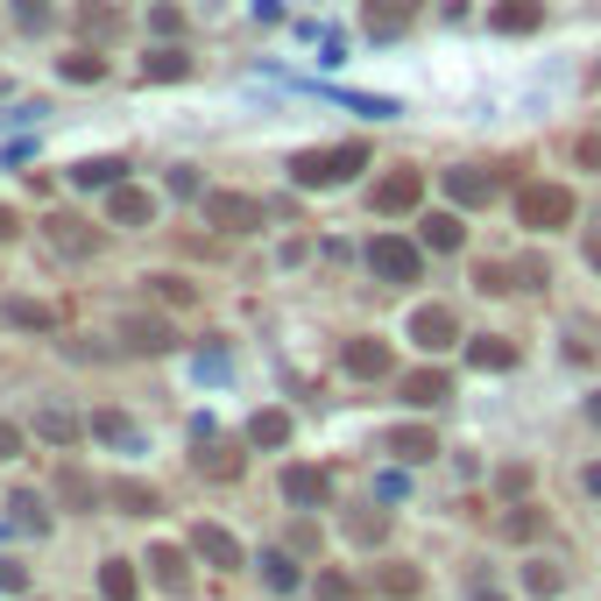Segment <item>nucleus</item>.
Wrapping results in <instances>:
<instances>
[{
    "mask_svg": "<svg viewBox=\"0 0 601 601\" xmlns=\"http://www.w3.org/2000/svg\"><path fill=\"white\" fill-rule=\"evenodd\" d=\"M354 170H368V142H333V149H298L290 157V184L298 191H333Z\"/></svg>",
    "mask_w": 601,
    "mask_h": 601,
    "instance_id": "f257e3e1",
    "label": "nucleus"
},
{
    "mask_svg": "<svg viewBox=\"0 0 601 601\" xmlns=\"http://www.w3.org/2000/svg\"><path fill=\"white\" fill-rule=\"evenodd\" d=\"M517 227H531V234H559V227H573V184H552V178L517 184Z\"/></svg>",
    "mask_w": 601,
    "mask_h": 601,
    "instance_id": "f03ea898",
    "label": "nucleus"
},
{
    "mask_svg": "<svg viewBox=\"0 0 601 601\" xmlns=\"http://www.w3.org/2000/svg\"><path fill=\"white\" fill-rule=\"evenodd\" d=\"M368 269H375L382 283H418L424 277V248L403 241V234H375L368 241Z\"/></svg>",
    "mask_w": 601,
    "mask_h": 601,
    "instance_id": "7ed1b4c3",
    "label": "nucleus"
},
{
    "mask_svg": "<svg viewBox=\"0 0 601 601\" xmlns=\"http://www.w3.org/2000/svg\"><path fill=\"white\" fill-rule=\"evenodd\" d=\"M206 227L256 234V227H262V199H248V191H206Z\"/></svg>",
    "mask_w": 601,
    "mask_h": 601,
    "instance_id": "20e7f679",
    "label": "nucleus"
},
{
    "mask_svg": "<svg viewBox=\"0 0 601 601\" xmlns=\"http://www.w3.org/2000/svg\"><path fill=\"white\" fill-rule=\"evenodd\" d=\"M411 340L424 347V354L460 347V312H453V304H418V312H411Z\"/></svg>",
    "mask_w": 601,
    "mask_h": 601,
    "instance_id": "39448f33",
    "label": "nucleus"
},
{
    "mask_svg": "<svg viewBox=\"0 0 601 601\" xmlns=\"http://www.w3.org/2000/svg\"><path fill=\"white\" fill-rule=\"evenodd\" d=\"M495 191H502V178H495V170H481V163H460V170H445V199H453L460 212H474V206H495Z\"/></svg>",
    "mask_w": 601,
    "mask_h": 601,
    "instance_id": "423d86ee",
    "label": "nucleus"
},
{
    "mask_svg": "<svg viewBox=\"0 0 601 601\" xmlns=\"http://www.w3.org/2000/svg\"><path fill=\"white\" fill-rule=\"evenodd\" d=\"M340 368H347L354 382H382V375L397 368V354H390V340L361 333V340H347V347H340Z\"/></svg>",
    "mask_w": 601,
    "mask_h": 601,
    "instance_id": "0eeeda50",
    "label": "nucleus"
},
{
    "mask_svg": "<svg viewBox=\"0 0 601 601\" xmlns=\"http://www.w3.org/2000/svg\"><path fill=\"white\" fill-rule=\"evenodd\" d=\"M283 502H298V510H325V502H333V474L325 468H283Z\"/></svg>",
    "mask_w": 601,
    "mask_h": 601,
    "instance_id": "6e6552de",
    "label": "nucleus"
},
{
    "mask_svg": "<svg viewBox=\"0 0 601 601\" xmlns=\"http://www.w3.org/2000/svg\"><path fill=\"white\" fill-rule=\"evenodd\" d=\"M418 199H424V178H418V170H390L368 206H375L382 220H397V212H418Z\"/></svg>",
    "mask_w": 601,
    "mask_h": 601,
    "instance_id": "1a4fd4ad",
    "label": "nucleus"
},
{
    "mask_svg": "<svg viewBox=\"0 0 601 601\" xmlns=\"http://www.w3.org/2000/svg\"><path fill=\"white\" fill-rule=\"evenodd\" d=\"M191 552L206 559V567H220V573H234V567H248V552H241V538L234 531H220V523H199L191 531Z\"/></svg>",
    "mask_w": 601,
    "mask_h": 601,
    "instance_id": "9d476101",
    "label": "nucleus"
},
{
    "mask_svg": "<svg viewBox=\"0 0 601 601\" xmlns=\"http://www.w3.org/2000/svg\"><path fill=\"white\" fill-rule=\"evenodd\" d=\"M43 234H50L57 256H71V262H86L92 248H100V234H92L86 220H71V212H50V220H43Z\"/></svg>",
    "mask_w": 601,
    "mask_h": 601,
    "instance_id": "9b49d317",
    "label": "nucleus"
},
{
    "mask_svg": "<svg viewBox=\"0 0 601 601\" xmlns=\"http://www.w3.org/2000/svg\"><path fill=\"white\" fill-rule=\"evenodd\" d=\"M107 220L113 227H149V220H157V199H149L142 184H113L107 191Z\"/></svg>",
    "mask_w": 601,
    "mask_h": 601,
    "instance_id": "f8f14e48",
    "label": "nucleus"
},
{
    "mask_svg": "<svg viewBox=\"0 0 601 601\" xmlns=\"http://www.w3.org/2000/svg\"><path fill=\"white\" fill-rule=\"evenodd\" d=\"M191 559H199V552H178V545H157V552H149V580H157V588H163V594H184V588H191Z\"/></svg>",
    "mask_w": 601,
    "mask_h": 601,
    "instance_id": "ddd939ff",
    "label": "nucleus"
},
{
    "mask_svg": "<svg viewBox=\"0 0 601 601\" xmlns=\"http://www.w3.org/2000/svg\"><path fill=\"white\" fill-rule=\"evenodd\" d=\"M445 397H453V375H445V368H418V375H403V403H411V411H439Z\"/></svg>",
    "mask_w": 601,
    "mask_h": 601,
    "instance_id": "4468645a",
    "label": "nucleus"
},
{
    "mask_svg": "<svg viewBox=\"0 0 601 601\" xmlns=\"http://www.w3.org/2000/svg\"><path fill=\"white\" fill-rule=\"evenodd\" d=\"M121 340L134 347V354H163V347H178V333H170V319H149V312L121 319Z\"/></svg>",
    "mask_w": 601,
    "mask_h": 601,
    "instance_id": "2eb2a0df",
    "label": "nucleus"
},
{
    "mask_svg": "<svg viewBox=\"0 0 601 601\" xmlns=\"http://www.w3.org/2000/svg\"><path fill=\"white\" fill-rule=\"evenodd\" d=\"M382 445H390L403 468H418V460H432V453H439V432H432V424H397V432L382 439Z\"/></svg>",
    "mask_w": 601,
    "mask_h": 601,
    "instance_id": "dca6fc26",
    "label": "nucleus"
},
{
    "mask_svg": "<svg viewBox=\"0 0 601 601\" xmlns=\"http://www.w3.org/2000/svg\"><path fill=\"white\" fill-rule=\"evenodd\" d=\"M468 368H481V375H502V368H517V340L474 333V340H468Z\"/></svg>",
    "mask_w": 601,
    "mask_h": 601,
    "instance_id": "f3484780",
    "label": "nucleus"
},
{
    "mask_svg": "<svg viewBox=\"0 0 601 601\" xmlns=\"http://www.w3.org/2000/svg\"><path fill=\"white\" fill-rule=\"evenodd\" d=\"M411 14H418V0H368V36L390 43V36L411 29Z\"/></svg>",
    "mask_w": 601,
    "mask_h": 601,
    "instance_id": "a211bd4d",
    "label": "nucleus"
},
{
    "mask_svg": "<svg viewBox=\"0 0 601 601\" xmlns=\"http://www.w3.org/2000/svg\"><path fill=\"white\" fill-rule=\"evenodd\" d=\"M86 439H100V445H121V453H142V432L121 418V411H92L86 418Z\"/></svg>",
    "mask_w": 601,
    "mask_h": 601,
    "instance_id": "6ab92c4d",
    "label": "nucleus"
},
{
    "mask_svg": "<svg viewBox=\"0 0 601 601\" xmlns=\"http://www.w3.org/2000/svg\"><path fill=\"white\" fill-rule=\"evenodd\" d=\"M71 184L79 191H113V184H128V163L121 157H86V163H71Z\"/></svg>",
    "mask_w": 601,
    "mask_h": 601,
    "instance_id": "aec40b11",
    "label": "nucleus"
},
{
    "mask_svg": "<svg viewBox=\"0 0 601 601\" xmlns=\"http://www.w3.org/2000/svg\"><path fill=\"white\" fill-rule=\"evenodd\" d=\"M523 588H531L538 601H559V594H567V567H559V559H545V552L523 559Z\"/></svg>",
    "mask_w": 601,
    "mask_h": 601,
    "instance_id": "412c9836",
    "label": "nucleus"
},
{
    "mask_svg": "<svg viewBox=\"0 0 601 601\" xmlns=\"http://www.w3.org/2000/svg\"><path fill=\"white\" fill-rule=\"evenodd\" d=\"M424 248H432V256H453L460 241H468V227H460V212H424Z\"/></svg>",
    "mask_w": 601,
    "mask_h": 601,
    "instance_id": "4be33fe9",
    "label": "nucleus"
},
{
    "mask_svg": "<svg viewBox=\"0 0 601 601\" xmlns=\"http://www.w3.org/2000/svg\"><path fill=\"white\" fill-rule=\"evenodd\" d=\"M489 22H495L502 36H531L538 22H545V0H502V8L489 14Z\"/></svg>",
    "mask_w": 601,
    "mask_h": 601,
    "instance_id": "5701e85b",
    "label": "nucleus"
},
{
    "mask_svg": "<svg viewBox=\"0 0 601 601\" xmlns=\"http://www.w3.org/2000/svg\"><path fill=\"white\" fill-rule=\"evenodd\" d=\"M107 502H121L128 517H157L163 510V495L149 489V481H107Z\"/></svg>",
    "mask_w": 601,
    "mask_h": 601,
    "instance_id": "b1692460",
    "label": "nucleus"
},
{
    "mask_svg": "<svg viewBox=\"0 0 601 601\" xmlns=\"http://www.w3.org/2000/svg\"><path fill=\"white\" fill-rule=\"evenodd\" d=\"M0 319H8L14 333H50V325H57V312H50V304H36V298H8V304H0Z\"/></svg>",
    "mask_w": 601,
    "mask_h": 601,
    "instance_id": "393cba45",
    "label": "nucleus"
},
{
    "mask_svg": "<svg viewBox=\"0 0 601 601\" xmlns=\"http://www.w3.org/2000/svg\"><path fill=\"white\" fill-rule=\"evenodd\" d=\"M8 531H36V538H43L50 531V502L36 495V489H22V495L8 502Z\"/></svg>",
    "mask_w": 601,
    "mask_h": 601,
    "instance_id": "a878e982",
    "label": "nucleus"
},
{
    "mask_svg": "<svg viewBox=\"0 0 601 601\" xmlns=\"http://www.w3.org/2000/svg\"><path fill=\"white\" fill-rule=\"evenodd\" d=\"M325 100H340L347 113H368V121H397V100H382V92H347V86H333V92H325Z\"/></svg>",
    "mask_w": 601,
    "mask_h": 601,
    "instance_id": "bb28decb",
    "label": "nucleus"
},
{
    "mask_svg": "<svg viewBox=\"0 0 601 601\" xmlns=\"http://www.w3.org/2000/svg\"><path fill=\"white\" fill-rule=\"evenodd\" d=\"M191 79V57L184 50H157V57H142V86H178Z\"/></svg>",
    "mask_w": 601,
    "mask_h": 601,
    "instance_id": "cd10ccee",
    "label": "nucleus"
},
{
    "mask_svg": "<svg viewBox=\"0 0 601 601\" xmlns=\"http://www.w3.org/2000/svg\"><path fill=\"white\" fill-rule=\"evenodd\" d=\"M36 439H43V445H71V439H86V418H71V411H36Z\"/></svg>",
    "mask_w": 601,
    "mask_h": 601,
    "instance_id": "c85d7f7f",
    "label": "nucleus"
},
{
    "mask_svg": "<svg viewBox=\"0 0 601 601\" xmlns=\"http://www.w3.org/2000/svg\"><path fill=\"white\" fill-rule=\"evenodd\" d=\"M248 445H269V453L290 445V411H256L248 418Z\"/></svg>",
    "mask_w": 601,
    "mask_h": 601,
    "instance_id": "c756f323",
    "label": "nucleus"
},
{
    "mask_svg": "<svg viewBox=\"0 0 601 601\" xmlns=\"http://www.w3.org/2000/svg\"><path fill=\"white\" fill-rule=\"evenodd\" d=\"M100 594L107 601H134V594H142V580H134L128 559H107V567H100Z\"/></svg>",
    "mask_w": 601,
    "mask_h": 601,
    "instance_id": "7c9ffc66",
    "label": "nucleus"
},
{
    "mask_svg": "<svg viewBox=\"0 0 601 601\" xmlns=\"http://www.w3.org/2000/svg\"><path fill=\"white\" fill-rule=\"evenodd\" d=\"M256 567H262V580H269V588H277V594H298V588H304V573L290 567V552H262Z\"/></svg>",
    "mask_w": 601,
    "mask_h": 601,
    "instance_id": "2f4dec72",
    "label": "nucleus"
},
{
    "mask_svg": "<svg viewBox=\"0 0 601 601\" xmlns=\"http://www.w3.org/2000/svg\"><path fill=\"white\" fill-rule=\"evenodd\" d=\"M57 71H64L71 86H100V79H107V57H92V50H71Z\"/></svg>",
    "mask_w": 601,
    "mask_h": 601,
    "instance_id": "473e14b6",
    "label": "nucleus"
},
{
    "mask_svg": "<svg viewBox=\"0 0 601 601\" xmlns=\"http://www.w3.org/2000/svg\"><path fill=\"white\" fill-rule=\"evenodd\" d=\"M375 588L390 594V601H411V594L424 588V573H418V567H382V573H375Z\"/></svg>",
    "mask_w": 601,
    "mask_h": 601,
    "instance_id": "72a5a7b5",
    "label": "nucleus"
},
{
    "mask_svg": "<svg viewBox=\"0 0 601 601\" xmlns=\"http://www.w3.org/2000/svg\"><path fill=\"white\" fill-rule=\"evenodd\" d=\"M8 8H14V29H29V36H43V29L57 22L50 0H8Z\"/></svg>",
    "mask_w": 601,
    "mask_h": 601,
    "instance_id": "f704fd0d",
    "label": "nucleus"
},
{
    "mask_svg": "<svg viewBox=\"0 0 601 601\" xmlns=\"http://www.w3.org/2000/svg\"><path fill=\"white\" fill-rule=\"evenodd\" d=\"M199 468H206L212 481H234V474H241V453H227V445H220V439H206V453H199Z\"/></svg>",
    "mask_w": 601,
    "mask_h": 601,
    "instance_id": "c9c22d12",
    "label": "nucleus"
},
{
    "mask_svg": "<svg viewBox=\"0 0 601 601\" xmlns=\"http://www.w3.org/2000/svg\"><path fill=\"white\" fill-rule=\"evenodd\" d=\"M79 29L107 43V36H121V14H113V8H100V0H86V8H79Z\"/></svg>",
    "mask_w": 601,
    "mask_h": 601,
    "instance_id": "e433bc0d",
    "label": "nucleus"
},
{
    "mask_svg": "<svg viewBox=\"0 0 601 601\" xmlns=\"http://www.w3.org/2000/svg\"><path fill=\"white\" fill-rule=\"evenodd\" d=\"M347 538H354V545H382V538H390V517H382V510H361L354 523H347Z\"/></svg>",
    "mask_w": 601,
    "mask_h": 601,
    "instance_id": "4c0bfd02",
    "label": "nucleus"
},
{
    "mask_svg": "<svg viewBox=\"0 0 601 601\" xmlns=\"http://www.w3.org/2000/svg\"><path fill=\"white\" fill-rule=\"evenodd\" d=\"M57 495H64V502H86V510H92V502H100L107 489H92V481H86L79 468H64V474H57Z\"/></svg>",
    "mask_w": 601,
    "mask_h": 601,
    "instance_id": "58836bf2",
    "label": "nucleus"
},
{
    "mask_svg": "<svg viewBox=\"0 0 601 601\" xmlns=\"http://www.w3.org/2000/svg\"><path fill=\"white\" fill-rule=\"evenodd\" d=\"M538 531H545V517H538V510H510V517H502V538H517V545H531Z\"/></svg>",
    "mask_w": 601,
    "mask_h": 601,
    "instance_id": "ea45409f",
    "label": "nucleus"
},
{
    "mask_svg": "<svg viewBox=\"0 0 601 601\" xmlns=\"http://www.w3.org/2000/svg\"><path fill=\"white\" fill-rule=\"evenodd\" d=\"M474 283L489 290V298H502V290H517V269H502V262H481V269H474Z\"/></svg>",
    "mask_w": 601,
    "mask_h": 601,
    "instance_id": "a19ab883",
    "label": "nucleus"
},
{
    "mask_svg": "<svg viewBox=\"0 0 601 601\" xmlns=\"http://www.w3.org/2000/svg\"><path fill=\"white\" fill-rule=\"evenodd\" d=\"M0 594H29V567H22V559H0Z\"/></svg>",
    "mask_w": 601,
    "mask_h": 601,
    "instance_id": "79ce46f5",
    "label": "nucleus"
},
{
    "mask_svg": "<svg viewBox=\"0 0 601 601\" xmlns=\"http://www.w3.org/2000/svg\"><path fill=\"white\" fill-rule=\"evenodd\" d=\"M43 100H22V107H8V113H0V128H29V121H43Z\"/></svg>",
    "mask_w": 601,
    "mask_h": 601,
    "instance_id": "37998d69",
    "label": "nucleus"
},
{
    "mask_svg": "<svg viewBox=\"0 0 601 601\" xmlns=\"http://www.w3.org/2000/svg\"><path fill=\"white\" fill-rule=\"evenodd\" d=\"M149 29H157V36H163V43H170V36H178V29H184V14H178V8H170V0H163V8H149Z\"/></svg>",
    "mask_w": 601,
    "mask_h": 601,
    "instance_id": "c03bdc74",
    "label": "nucleus"
},
{
    "mask_svg": "<svg viewBox=\"0 0 601 601\" xmlns=\"http://www.w3.org/2000/svg\"><path fill=\"white\" fill-rule=\"evenodd\" d=\"M319 601H354V580H347V573H319Z\"/></svg>",
    "mask_w": 601,
    "mask_h": 601,
    "instance_id": "a18cd8bd",
    "label": "nucleus"
},
{
    "mask_svg": "<svg viewBox=\"0 0 601 601\" xmlns=\"http://www.w3.org/2000/svg\"><path fill=\"white\" fill-rule=\"evenodd\" d=\"M170 199H199V170H191V163L170 170Z\"/></svg>",
    "mask_w": 601,
    "mask_h": 601,
    "instance_id": "49530a36",
    "label": "nucleus"
},
{
    "mask_svg": "<svg viewBox=\"0 0 601 601\" xmlns=\"http://www.w3.org/2000/svg\"><path fill=\"white\" fill-rule=\"evenodd\" d=\"M149 283H157L163 304H191V283H184V277H149Z\"/></svg>",
    "mask_w": 601,
    "mask_h": 601,
    "instance_id": "de8ad7c7",
    "label": "nucleus"
},
{
    "mask_svg": "<svg viewBox=\"0 0 601 601\" xmlns=\"http://www.w3.org/2000/svg\"><path fill=\"white\" fill-rule=\"evenodd\" d=\"M495 489H502V495H510V502H517L523 489H531V468H502V474H495Z\"/></svg>",
    "mask_w": 601,
    "mask_h": 601,
    "instance_id": "09e8293b",
    "label": "nucleus"
},
{
    "mask_svg": "<svg viewBox=\"0 0 601 601\" xmlns=\"http://www.w3.org/2000/svg\"><path fill=\"white\" fill-rule=\"evenodd\" d=\"M0 460H22V424L0 418Z\"/></svg>",
    "mask_w": 601,
    "mask_h": 601,
    "instance_id": "8fccbe9b",
    "label": "nucleus"
},
{
    "mask_svg": "<svg viewBox=\"0 0 601 601\" xmlns=\"http://www.w3.org/2000/svg\"><path fill=\"white\" fill-rule=\"evenodd\" d=\"M403 489H411V474H403V468H390V474H382V481H375V495H382V502H397Z\"/></svg>",
    "mask_w": 601,
    "mask_h": 601,
    "instance_id": "3c124183",
    "label": "nucleus"
},
{
    "mask_svg": "<svg viewBox=\"0 0 601 601\" xmlns=\"http://www.w3.org/2000/svg\"><path fill=\"white\" fill-rule=\"evenodd\" d=\"M199 382H227V354L212 347V354H199Z\"/></svg>",
    "mask_w": 601,
    "mask_h": 601,
    "instance_id": "603ef678",
    "label": "nucleus"
},
{
    "mask_svg": "<svg viewBox=\"0 0 601 601\" xmlns=\"http://www.w3.org/2000/svg\"><path fill=\"white\" fill-rule=\"evenodd\" d=\"M573 157L588 163V170H601V134H588V142H573Z\"/></svg>",
    "mask_w": 601,
    "mask_h": 601,
    "instance_id": "864d4df0",
    "label": "nucleus"
},
{
    "mask_svg": "<svg viewBox=\"0 0 601 601\" xmlns=\"http://www.w3.org/2000/svg\"><path fill=\"white\" fill-rule=\"evenodd\" d=\"M256 22H283V0H256Z\"/></svg>",
    "mask_w": 601,
    "mask_h": 601,
    "instance_id": "5fc2aeb1",
    "label": "nucleus"
},
{
    "mask_svg": "<svg viewBox=\"0 0 601 601\" xmlns=\"http://www.w3.org/2000/svg\"><path fill=\"white\" fill-rule=\"evenodd\" d=\"M580 256H588V262L601 269V234H588V241H580Z\"/></svg>",
    "mask_w": 601,
    "mask_h": 601,
    "instance_id": "6e6d98bb",
    "label": "nucleus"
},
{
    "mask_svg": "<svg viewBox=\"0 0 601 601\" xmlns=\"http://www.w3.org/2000/svg\"><path fill=\"white\" fill-rule=\"evenodd\" d=\"M580 481H588V495L601 502V460H594V468H588V474H580Z\"/></svg>",
    "mask_w": 601,
    "mask_h": 601,
    "instance_id": "4d7b16f0",
    "label": "nucleus"
},
{
    "mask_svg": "<svg viewBox=\"0 0 601 601\" xmlns=\"http://www.w3.org/2000/svg\"><path fill=\"white\" fill-rule=\"evenodd\" d=\"M588 424H594V432H601V390L588 397Z\"/></svg>",
    "mask_w": 601,
    "mask_h": 601,
    "instance_id": "13d9d810",
    "label": "nucleus"
},
{
    "mask_svg": "<svg viewBox=\"0 0 601 601\" xmlns=\"http://www.w3.org/2000/svg\"><path fill=\"white\" fill-rule=\"evenodd\" d=\"M8 234H14V212H8V206H0V241H8Z\"/></svg>",
    "mask_w": 601,
    "mask_h": 601,
    "instance_id": "bf43d9fd",
    "label": "nucleus"
},
{
    "mask_svg": "<svg viewBox=\"0 0 601 601\" xmlns=\"http://www.w3.org/2000/svg\"><path fill=\"white\" fill-rule=\"evenodd\" d=\"M474 601H510V594H495V588H481V594H474Z\"/></svg>",
    "mask_w": 601,
    "mask_h": 601,
    "instance_id": "052dcab7",
    "label": "nucleus"
},
{
    "mask_svg": "<svg viewBox=\"0 0 601 601\" xmlns=\"http://www.w3.org/2000/svg\"><path fill=\"white\" fill-rule=\"evenodd\" d=\"M594 86H601V64H594Z\"/></svg>",
    "mask_w": 601,
    "mask_h": 601,
    "instance_id": "680f3d73",
    "label": "nucleus"
}]
</instances>
